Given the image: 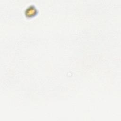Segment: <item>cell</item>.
I'll list each match as a JSON object with an SVG mask.
<instances>
[{
    "label": "cell",
    "instance_id": "obj_1",
    "mask_svg": "<svg viewBox=\"0 0 121 121\" xmlns=\"http://www.w3.org/2000/svg\"><path fill=\"white\" fill-rule=\"evenodd\" d=\"M36 12V9L34 6H30L28 7L26 10L27 16H33L35 15V13Z\"/></svg>",
    "mask_w": 121,
    "mask_h": 121
}]
</instances>
